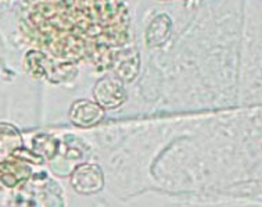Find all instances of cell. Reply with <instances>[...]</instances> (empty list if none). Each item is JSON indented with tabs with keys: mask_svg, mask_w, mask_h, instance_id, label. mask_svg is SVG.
I'll return each mask as SVG.
<instances>
[{
	"mask_svg": "<svg viewBox=\"0 0 262 207\" xmlns=\"http://www.w3.org/2000/svg\"><path fill=\"white\" fill-rule=\"evenodd\" d=\"M171 36V19L165 14H161L152 19L146 32V40L152 48L165 45Z\"/></svg>",
	"mask_w": 262,
	"mask_h": 207,
	"instance_id": "277c9868",
	"label": "cell"
},
{
	"mask_svg": "<svg viewBox=\"0 0 262 207\" xmlns=\"http://www.w3.org/2000/svg\"><path fill=\"white\" fill-rule=\"evenodd\" d=\"M95 99L101 109H117L126 99L124 85L117 78H103L96 84Z\"/></svg>",
	"mask_w": 262,
	"mask_h": 207,
	"instance_id": "7a4b0ae2",
	"label": "cell"
},
{
	"mask_svg": "<svg viewBox=\"0 0 262 207\" xmlns=\"http://www.w3.org/2000/svg\"><path fill=\"white\" fill-rule=\"evenodd\" d=\"M0 171H2V179L11 187L23 179H27L31 174V170L23 164H6L2 165Z\"/></svg>",
	"mask_w": 262,
	"mask_h": 207,
	"instance_id": "5b68a950",
	"label": "cell"
},
{
	"mask_svg": "<svg viewBox=\"0 0 262 207\" xmlns=\"http://www.w3.org/2000/svg\"><path fill=\"white\" fill-rule=\"evenodd\" d=\"M71 185L78 193L92 195L104 185V175L96 164H79L71 174Z\"/></svg>",
	"mask_w": 262,
	"mask_h": 207,
	"instance_id": "6da1fadb",
	"label": "cell"
},
{
	"mask_svg": "<svg viewBox=\"0 0 262 207\" xmlns=\"http://www.w3.org/2000/svg\"><path fill=\"white\" fill-rule=\"evenodd\" d=\"M104 117V110L91 100H76L70 110V118L74 126L91 128L97 126Z\"/></svg>",
	"mask_w": 262,
	"mask_h": 207,
	"instance_id": "3957f363",
	"label": "cell"
}]
</instances>
